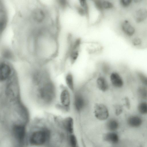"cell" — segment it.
<instances>
[{
  "label": "cell",
  "instance_id": "obj_1",
  "mask_svg": "<svg viewBox=\"0 0 147 147\" xmlns=\"http://www.w3.org/2000/svg\"><path fill=\"white\" fill-rule=\"evenodd\" d=\"M37 100L44 105H49L54 101L56 96L55 86L49 77L43 79L35 85Z\"/></svg>",
  "mask_w": 147,
  "mask_h": 147
},
{
  "label": "cell",
  "instance_id": "obj_2",
  "mask_svg": "<svg viewBox=\"0 0 147 147\" xmlns=\"http://www.w3.org/2000/svg\"><path fill=\"white\" fill-rule=\"evenodd\" d=\"M12 130L14 139L19 147L21 146L24 142L25 136V124L20 123L14 124Z\"/></svg>",
  "mask_w": 147,
  "mask_h": 147
},
{
  "label": "cell",
  "instance_id": "obj_3",
  "mask_svg": "<svg viewBox=\"0 0 147 147\" xmlns=\"http://www.w3.org/2000/svg\"><path fill=\"white\" fill-rule=\"evenodd\" d=\"M9 63L4 59H0V81L8 80L14 73Z\"/></svg>",
  "mask_w": 147,
  "mask_h": 147
},
{
  "label": "cell",
  "instance_id": "obj_4",
  "mask_svg": "<svg viewBox=\"0 0 147 147\" xmlns=\"http://www.w3.org/2000/svg\"><path fill=\"white\" fill-rule=\"evenodd\" d=\"M60 104L58 107L63 110H69L71 105V98L68 89L65 88L62 89L60 95Z\"/></svg>",
  "mask_w": 147,
  "mask_h": 147
},
{
  "label": "cell",
  "instance_id": "obj_5",
  "mask_svg": "<svg viewBox=\"0 0 147 147\" xmlns=\"http://www.w3.org/2000/svg\"><path fill=\"white\" fill-rule=\"evenodd\" d=\"M87 102L84 96L81 92H76L73 99V105L75 110L80 112L85 109Z\"/></svg>",
  "mask_w": 147,
  "mask_h": 147
},
{
  "label": "cell",
  "instance_id": "obj_6",
  "mask_svg": "<svg viewBox=\"0 0 147 147\" xmlns=\"http://www.w3.org/2000/svg\"><path fill=\"white\" fill-rule=\"evenodd\" d=\"M94 113L95 117L100 120L107 119L109 116V112L107 107L104 104L96 103L94 106Z\"/></svg>",
  "mask_w": 147,
  "mask_h": 147
},
{
  "label": "cell",
  "instance_id": "obj_7",
  "mask_svg": "<svg viewBox=\"0 0 147 147\" xmlns=\"http://www.w3.org/2000/svg\"><path fill=\"white\" fill-rule=\"evenodd\" d=\"M47 137V134L45 131H36L31 135L30 138V142L33 145H41L46 142Z\"/></svg>",
  "mask_w": 147,
  "mask_h": 147
},
{
  "label": "cell",
  "instance_id": "obj_8",
  "mask_svg": "<svg viewBox=\"0 0 147 147\" xmlns=\"http://www.w3.org/2000/svg\"><path fill=\"white\" fill-rule=\"evenodd\" d=\"M121 27L123 32L128 36H132L135 32L134 28L127 20H125L123 22Z\"/></svg>",
  "mask_w": 147,
  "mask_h": 147
},
{
  "label": "cell",
  "instance_id": "obj_9",
  "mask_svg": "<svg viewBox=\"0 0 147 147\" xmlns=\"http://www.w3.org/2000/svg\"><path fill=\"white\" fill-rule=\"evenodd\" d=\"M110 80L112 85L117 88H121L123 85V80L117 73L113 72L111 73L110 76Z\"/></svg>",
  "mask_w": 147,
  "mask_h": 147
},
{
  "label": "cell",
  "instance_id": "obj_10",
  "mask_svg": "<svg viewBox=\"0 0 147 147\" xmlns=\"http://www.w3.org/2000/svg\"><path fill=\"white\" fill-rule=\"evenodd\" d=\"M147 16V11L144 8H140L135 12L134 17L136 22L138 23L141 22L144 20Z\"/></svg>",
  "mask_w": 147,
  "mask_h": 147
},
{
  "label": "cell",
  "instance_id": "obj_11",
  "mask_svg": "<svg viewBox=\"0 0 147 147\" xmlns=\"http://www.w3.org/2000/svg\"><path fill=\"white\" fill-rule=\"evenodd\" d=\"M103 138L106 142L113 144H117L119 140L118 135L113 132L106 134L104 135Z\"/></svg>",
  "mask_w": 147,
  "mask_h": 147
},
{
  "label": "cell",
  "instance_id": "obj_12",
  "mask_svg": "<svg viewBox=\"0 0 147 147\" xmlns=\"http://www.w3.org/2000/svg\"><path fill=\"white\" fill-rule=\"evenodd\" d=\"M142 121L139 116L133 115L130 117L128 119L127 123L129 125L132 127H137L142 124Z\"/></svg>",
  "mask_w": 147,
  "mask_h": 147
},
{
  "label": "cell",
  "instance_id": "obj_13",
  "mask_svg": "<svg viewBox=\"0 0 147 147\" xmlns=\"http://www.w3.org/2000/svg\"><path fill=\"white\" fill-rule=\"evenodd\" d=\"M96 84L98 88L101 91L105 92L109 88L108 83L106 79L102 76L99 77L96 80Z\"/></svg>",
  "mask_w": 147,
  "mask_h": 147
},
{
  "label": "cell",
  "instance_id": "obj_14",
  "mask_svg": "<svg viewBox=\"0 0 147 147\" xmlns=\"http://www.w3.org/2000/svg\"><path fill=\"white\" fill-rule=\"evenodd\" d=\"M65 82L68 88L71 91L74 90V77L71 73H68L65 77Z\"/></svg>",
  "mask_w": 147,
  "mask_h": 147
},
{
  "label": "cell",
  "instance_id": "obj_15",
  "mask_svg": "<svg viewBox=\"0 0 147 147\" xmlns=\"http://www.w3.org/2000/svg\"><path fill=\"white\" fill-rule=\"evenodd\" d=\"M119 126L118 122L114 119H110L107 124V129L111 131H114L116 130L118 128Z\"/></svg>",
  "mask_w": 147,
  "mask_h": 147
},
{
  "label": "cell",
  "instance_id": "obj_16",
  "mask_svg": "<svg viewBox=\"0 0 147 147\" xmlns=\"http://www.w3.org/2000/svg\"><path fill=\"white\" fill-rule=\"evenodd\" d=\"M64 123L67 130L71 133L73 131L74 122L73 119L71 117H67L64 120Z\"/></svg>",
  "mask_w": 147,
  "mask_h": 147
},
{
  "label": "cell",
  "instance_id": "obj_17",
  "mask_svg": "<svg viewBox=\"0 0 147 147\" xmlns=\"http://www.w3.org/2000/svg\"><path fill=\"white\" fill-rule=\"evenodd\" d=\"M138 110L141 114L145 115L147 113V105L146 102H143L140 103L138 106Z\"/></svg>",
  "mask_w": 147,
  "mask_h": 147
},
{
  "label": "cell",
  "instance_id": "obj_18",
  "mask_svg": "<svg viewBox=\"0 0 147 147\" xmlns=\"http://www.w3.org/2000/svg\"><path fill=\"white\" fill-rule=\"evenodd\" d=\"M102 7L104 9H109L113 7V4L111 2L107 1H101Z\"/></svg>",
  "mask_w": 147,
  "mask_h": 147
},
{
  "label": "cell",
  "instance_id": "obj_19",
  "mask_svg": "<svg viewBox=\"0 0 147 147\" xmlns=\"http://www.w3.org/2000/svg\"><path fill=\"white\" fill-rule=\"evenodd\" d=\"M70 144L72 147H76L77 141L75 136L73 135H71L69 137Z\"/></svg>",
  "mask_w": 147,
  "mask_h": 147
},
{
  "label": "cell",
  "instance_id": "obj_20",
  "mask_svg": "<svg viewBox=\"0 0 147 147\" xmlns=\"http://www.w3.org/2000/svg\"><path fill=\"white\" fill-rule=\"evenodd\" d=\"M94 1L96 9L100 11H102L104 9L102 6L101 1L94 0Z\"/></svg>",
  "mask_w": 147,
  "mask_h": 147
},
{
  "label": "cell",
  "instance_id": "obj_21",
  "mask_svg": "<svg viewBox=\"0 0 147 147\" xmlns=\"http://www.w3.org/2000/svg\"><path fill=\"white\" fill-rule=\"evenodd\" d=\"M139 95L142 98L146 97V90L144 87L140 88L138 90Z\"/></svg>",
  "mask_w": 147,
  "mask_h": 147
},
{
  "label": "cell",
  "instance_id": "obj_22",
  "mask_svg": "<svg viewBox=\"0 0 147 147\" xmlns=\"http://www.w3.org/2000/svg\"><path fill=\"white\" fill-rule=\"evenodd\" d=\"M132 1L131 0H121L120 1V3L123 7H126L129 6Z\"/></svg>",
  "mask_w": 147,
  "mask_h": 147
},
{
  "label": "cell",
  "instance_id": "obj_23",
  "mask_svg": "<svg viewBox=\"0 0 147 147\" xmlns=\"http://www.w3.org/2000/svg\"><path fill=\"white\" fill-rule=\"evenodd\" d=\"M123 111L122 107L120 105H117L115 107V113L117 115H120Z\"/></svg>",
  "mask_w": 147,
  "mask_h": 147
},
{
  "label": "cell",
  "instance_id": "obj_24",
  "mask_svg": "<svg viewBox=\"0 0 147 147\" xmlns=\"http://www.w3.org/2000/svg\"><path fill=\"white\" fill-rule=\"evenodd\" d=\"M132 43L134 46H138L140 45L142 42L141 39L138 37H136L133 38L132 40Z\"/></svg>",
  "mask_w": 147,
  "mask_h": 147
},
{
  "label": "cell",
  "instance_id": "obj_25",
  "mask_svg": "<svg viewBox=\"0 0 147 147\" xmlns=\"http://www.w3.org/2000/svg\"><path fill=\"white\" fill-rule=\"evenodd\" d=\"M139 78L141 80L142 82L144 84H147V80L145 76L142 73H139L138 74Z\"/></svg>",
  "mask_w": 147,
  "mask_h": 147
},
{
  "label": "cell",
  "instance_id": "obj_26",
  "mask_svg": "<svg viewBox=\"0 0 147 147\" xmlns=\"http://www.w3.org/2000/svg\"><path fill=\"white\" fill-rule=\"evenodd\" d=\"M125 100L126 106L129 108L130 107V104L129 99L128 98H125Z\"/></svg>",
  "mask_w": 147,
  "mask_h": 147
},
{
  "label": "cell",
  "instance_id": "obj_27",
  "mask_svg": "<svg viewBox=\"0 0 147 147\" xmlns=\"http://www.w3.org/2000/svg\"><path fill=\"white\" fill-rule=\"evenodd\" d=\"M135 3H138L141 1V0H135L134 1Z\"/></svg>",
  "mask_w": 147,
  "mask_h": 147
}]
</instances>
